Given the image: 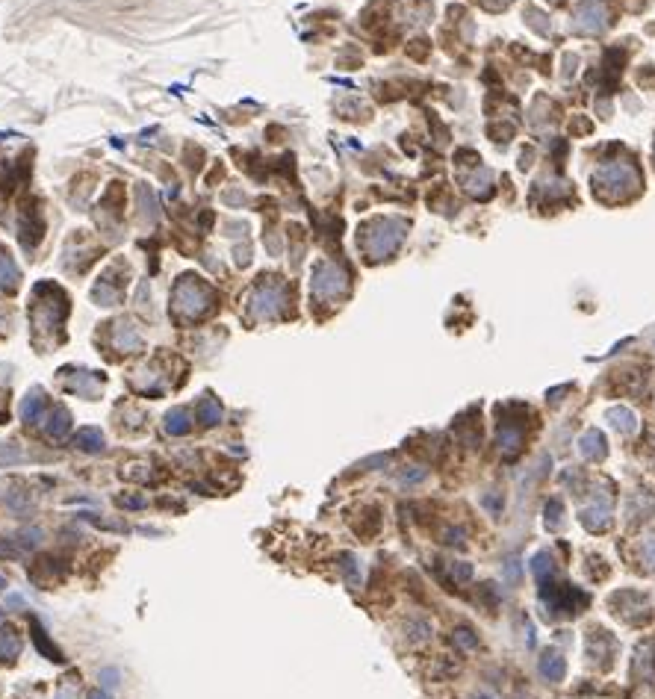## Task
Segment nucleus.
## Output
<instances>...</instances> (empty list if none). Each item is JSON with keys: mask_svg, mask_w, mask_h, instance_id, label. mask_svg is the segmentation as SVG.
<instances>
[{"mask_svg": "<svg viewBox=\"0 0 655 699\" xmlns=\"http://www.w3.org/2000/svg\"><path fill=\"white\" fill-rule=\"evenodd\" d=\"M175 307L180 310V313L201 316L210 307V290L201 286V283H195L192 278H183L177 283V292H175Z\"/></svg>", "mask_w": 655, "mask_h": 699, "instance_id": "obj_1", "label": "nucleus"}, {"mask_svg": "<svg viewBox=\"0 0 655 699\" xmlns=\"http://www.w3.org/2000/svg\"><path fill=\"white\" fill-rule=\"evenodd\" d=\"M313 290L319 295H337L340 290H345V274L337 266H319L316 269V281Z\"/></svg>", "mask_w": 655, "mask_h": 699, "instance_id": "obj_2", "label": "nucleus"}, {"mask_svg": "<svg viewBox=\"0 0 655 699\" xmlns=\"http://www.w3.org/2000/svg\"><path fill=\"white\" fill-rule=\"evenodd\" d=\"M608 505L602 502H593V505H585L582 514H578V519H582V526L590 528V531H602L605 526H608Z\"/></svg>", "mask_w": 655, "mask_h": 699, "instance_id": "obj_3", "label": "nucleus"}, {"mask_svg": "<svg viewBox=\"0 0 655 699\" xmlns=\"http://www.w3.org/2000/svg\"><path fill=\"white\" fill-rule=\"evenodd\" d=\"M540 673H543V676H546L549 682H561V676H564V658H561L558 649H546V652H543V658H540Z\"/></svg>", "mask_w": 655, "mask_h": 699, "instance_id": "obj_4", "label": "nucleus"}, {"mask_svg": "<svg viewBox=\"0 0 655 699\" xmlns=\"http://www.w3.org/2000/svg\"><path fill=\"white\" fill-rule=\"evenodd\" d=\"M578 452H582L585 457H590V460L605 457V437L599 431H587L582 440H578Z\"/></svg>", "mask_w": 655, "mask_h": 699, "instance_id": "obj_5", "label": "nucleus"}, {"mask_svg": "<svg viewBox=\"0 0 655 699\" xmlns=\"http://www.w3.org/2000/svg\"><path fill=\"white\" fill-rule=\"evenodd\" d=\"M531 572H535V579L540 581V588H543V584H549L552 572H555L552 555H549V552H540V555H535V560H531Z\"/></svg>", "mask_w": 655, "mask_h": 699, "instance_id": "obj_6", "label": "nucleus"}, {"mask_svg": "<svg viewBox=\"0 0 655 699\" xmlns=\"http://www.w3.org/2000/svg\"><path fill=\"white\" fill-rule=\"evenodd\" d=\"M608 419L614 422V428L623 431V434H629V431L638 428L635 414H632V410H626V407H611V410H608Z\"/></svg>", "mask_w": 655, "mask_h": 699, "instance_id": "obj_7", "label": "nucleus"}, {"mask_svg": "<svg viewBox=\"0 0 655 699\" xmlns=\"http://www.w3.org/2000/svg\"><path fill=\"white\" fill-rule=\"evenodd\" d=\"M15 283H18V269L12 266L9 254L0 251V290H15Z\"/></svg>", "mask_w": 655, "mask_h": 699, "instance_id": "obj_8", "label": "nucleus"}, {"mask_svg": "<svg viewBox=\"0 0 655 699\" xmlns=\"http://www.w3.org/2000/svg\"><path fill=\"white\" fill-rule=\"evenodd\" d=\"M77 446L83 448V452H101V448H104V437H101V431H95V428H83V431H77Z\"/></svg>", "mask_w": 655, "mask_h": 699, "instance_id": "obj_9", "label": "nucleus"}, {"mask_svg": "<svg viewBox=\"0 0 655 699\" xmlns=\"http://www.w3.org/2000/svg\"><path fill=\"white\" fill-rule=\"evenodd\" d=\"M192 425H189V414H187V410H171V414L166 416V431L168 434H187Z\"/></svg>", "mask_w": 655, "mask_h": 699, "instance_id": "obj_10", "label": "nucleus"}, {"mask_svg": "<svg viewBox=\"0 0 655 699\" xmlns=\"http://www.w3.org/2000/svg\"><path fill=\"white\" fill-rule=\"evenodd\" d=\"M18 652H21V643L15 638V631H0V658L12 661Z\"/></svg>", "mask_w": 655, "mask_h": 699, "instance_id": "obj_11", "label": "nucleus"}, {"mask_svg": "<svg viewBox=\"0 0 655 699\" xmlns=\"http://www.w3.org/2000/svg\"><path fill=\"white\" fill-rule=\"evenodd\" d=\"M42 407H45L42 393H33V395H27V402H24L21 414H24V419H27V422H35V419H39V414H42Z\"/></svg>", "mask_w": 655, "mask_h": 699, "instance_id": "obj_12", "label": "nucleus"}, {"mask_svg": "<svg viewBox=\"0 0 655 699\" xmlns=\"http://www.w3.org/2000/svg\"><path fill=\"white\" fill-rule=\"evenodd\" d=\"M198 414H201V422L204 425H216V422L221 419V410L216 402H210V398H204L201 407H198Z\"/></svg>", "mask_w": 655, "mask_h": 699, "instance_id": "obj_13", "label": "nucleus"}, {"mask_svg": "<svg viewBox=\"0 0 655 699\" xmlns=\"http://www.w3.org/2000/svg\"><path fill=\"white\" fill-rule=\"evenodd\" d=\"M65 431H68V414H65L63 407H59V410H56V416H51V425H47V434H51V437H63Z\"/></svg>", "mask_w": 655, "mask_h": 699, "instance_id": "obj_14", "label": "nucleus"}, {"mask_svg": "<svg viewBox=\"0 0 655 699\" xmlns=\"http://www.w3.org/2000/svg\"><path fill=\"white\" fill-rule=\"evenodd\" d=\"M558 514H564V505L558 502V498H552V502L546 505V528L549 531L558 528Z\"/></svg>", "mask_w": 655, "mask_h": 699, "instance_id": "obj_15", "label": "nucleus"}, {"mask_svg": "<svg viewBox=\"0 0 655 699\" xmlns=\"http://www.w3.org/2000/svg\"><path fill=\"white\" fill-rule=\"evenodd\" d=\"M33 631H35V634H33V638H35V643H39V649H42V652H45L47 658H54V661H63V655H59V652H56V649H54L51 643H47V641H45V631H42L39 626H33Z\"/></svg>", "mask_w": 655, "mask_h": 699, "instance_id": "obj_16", "label": "nucleus"}, {"mask_svg": "<svg viewBox=\"0 0 655 699\" xmlns=\"http://www.w3.org/2000/svg\"><path fill=\"white\" fill-rule=\"evenodd\" d=\"M640 560H644L649 570H655V537L644 540V546H640Z\"/></svg>", "mask_w": 655, "mask_h": 699, "instance_id": "obj_17", "label": "nucleus"}, {"mask_svg": "<svg viewBox=\"0 0 655 699\" xmlns=\"http://www.w3.org/2000/svg\"><path fill=\"white\" fill-rule=\"evenodd\" d=\"M458 643H461V646H469V649H473V646H475V638H473V631H466V629H458Z\"/></svg>", "mask_w": 655, "mask_h": 699, "instance_id": "obj_18", "label": "nucleus"}, {"mask_svg": "<svg viewBox=\"0 0 655 699\" xmlns=\"http://www.w3.org/2000/svg\"><path fill=\"white\" fill-rule=\"evenodd\" d=\"M101 679H104L106 688H116V684H118V682H116V679H118V673H116V670H104V676H101Z\"/></svg>", "mask_w": 655, "mask_h": 699, "instance_id": "obj_19", "label": "nucleus"}, {"mask_svg": "<svg viewBox=\"0 0 655 699\" xmlns=\"http://www.w3.org/2000/svg\"><path fill=\"white\" fill-rule=\"evenodd\" d=\"M455 576H458V579L464 581V579L473 576V567H469V564H458V567H455Z\"/></svg>", "mask_w": 655, "mask_h": 699, "instance_id": "obj_20", "label": "nucleus"}, {"mask_svg": "<svg viewBox=\"0 0 655 699\" xmlns=\"http://www.w3.org/2000/svg\"><path fill=\"white\" fill-rule=\"evenodd\" d=\"M121 505H127V508H142L145 502H142V498H121Z\"/></svg>", "mask_w": 655, "mask_h": 699, "instance_id": "obj_21", "label": "nucleus"}, {"mask_svg": "<svg viewBox=\"0 0 655 699\" xmlns=\"http://www.w3.org/2000/svg\"><path fill=\"white\" fill-rule=\"evenodd\" d=\"M89 699H106V696H104L101 691H92V693H89Z\"/></svg>", "mask_w": 655, "mask_h": 699, "instance_id": "obj_22", "label": "nucleus"}, {"mask_svg": "<svg viewBox=\"0 0 655 699\" xmlns=\"http://www.w3.org/2000/svg\"><path fill=\"white\" fill-rule=\"evenodd\" d=\"M3 588H6V581H3V579H0V590H3Z\"/></svg>", "mask_w": 655, "mask_h": 699, "instance_id": "obj_23", "label": "nucleus"}, {"mask_svg": "<svg viewBox=\"0 0 655 699\" xmlns=\"http://www.w3.org/2000/svg\"><path fill=\"white\" fill-rule=\"evenodd\" d=\"M481 699H484V696H481Z\"/></svg>", "mask_w": 655, "mask_h": 699, "instance_id": "obj_24", "label": "nucleus"}, {"mask_svg": "<svg viewBox=\"0 0 655 699\" xmlns=\"http://www.w3.org/2000/svg\"><path fill=\"white\" fill-rule=\"evenodd\" d=\"M0 617H3V614H0Z\"/></svg>", "mask_w": 655, "mask_h": 699, "instance_id": "obj_25", "label": "nucleus"}]
</instances>
